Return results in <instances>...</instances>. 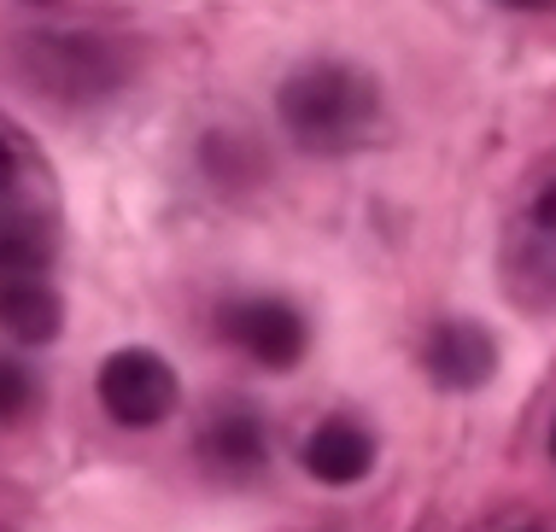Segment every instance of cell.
<instances>
[{
  "mask_svg": "<svg viewBox=\"0 0 556 532\" xmlns=\"http://www.w3.org/2000/svg\"><path fill=\"white\" fill-rule=\"evenodd\" d=\"M65 193L36 135L0 112V281H36L59 257Z\"/></svg>",
  "mask_w": 556,
  "mask_h": 532,
  "instance_id": "obj_1",
  "label": "cell"
},
{
  "mask_svg": "<svg viewBox=\"0 0 556 532\" xmlns=\"http://www.w3.org/2000/svg\"><path fill=\"white\" fill-rule=\"evenodd\" d=\"M276 112L305 152H357L387 129L381 88H375L357 65H340V59H311V65H299L288 83H281Z\"/></svg>",
  "mask_w": 556,
  "mask_h": 532,
  "instance_id": "obj_2",
  "label": "cell"
},
{
  "mask_svg": "<svg viewBox=\"0 0 556 532\" xmlns=\"http://www.w3.org/2000/svg\"><path fill=\"white\" fill-rule=\"evenodd\" d=\"M498 276L521 311H556V152L516 188L498 240Z\"/></svg>",
  "mask_w": 556,
  "mask_h": 532,
  "instance_id": "obj_3",
  "label": "cell"
},
{
  "mask_svg": "<svg viewBox=\"0 0 556 532\" xmlns=\"http://www.w3.org/2000/svg\"><path fill=\"white\" fill-rule=\"evenodd\" d=\"M94 398H100V409H106L117 428L141 433V428L170 421L176 398H182V380H176V369L159 352H147V345H124V352H112L106 363H100Z\"/></svg>",
  "mask_w": 556,
  "mask_h": 532,
  "instance_id": "obj_4",
  "label": "cell"
},
{
  "mask_svg": "<svg viewBox=\"0 0 556 532\" xmlns=\"http://www.w3.org/2000/svg\"><path fill=\"white\" fill-rule=\"evenodd\" d=\"M217 333L235 345L240 357H252L258 369H293L311 352V322L299 316V304L288 299H229L217 311Z\"/></svg>",
  "mask_w": 556,
  "mask_h": 532,
  "instance_id": "obj_5",
  "label": "cell"
},
{
  "mask_svg": "<svg viewBox=\"0 0 556 532\" xmlns=\"http://www.w3.org/2000/svg\"><path fill=\"white\" fill-rule=\"evenodd\" d=\"M24 71L41 94L83 100V94H106L124 65H117V53L100 36H41V41H29Z\"/></svg>",
  "mask_w": 556,
  "mask_h": 532,
  "instance_id": "obj_6",
  "label": "cell"
},
{
  "mask_svg": "<svg viewBox=\"0 0 556 532\" xmlns=\"http://www.w3.org/2000/svg\"><path fill=\"white\" fill-rule=\"evenodd\" d=\"M193 456L212 480H229V485H247L264 474L269 463V428L252 404H217L212 416L200 421L193 433Z\"/></svg>",
  "mask_w": 556,
  "mask_h": 532,
  "instance_id": "obj_7",
  "label": "cell"
},
{
  "mask_svg": "<svg viewBox=\"0 0 556 532\" xmlns=\"http://www.w3.org/2000/svg\"><path fill=\"white\" fill-rule=\"evenodd\" d=\"M422 369L445 392H475L498 369V345H492V333L480 322H440L422 345Z\"/></svg>",
  "mask_w": 556,
  "mask_h": 532,
  "instance_id": "obj_8",
  "label": "cell"
},
{
  "mask_svg": "<svg viewBox=\"0 0 556 532\" xmlns=\"http://www.w3.org/2000/svg\"><path fill=\"white\" fill-rule=\"evenodd\" d=\"M299 463H305V474L323 480V485H357V480H369V468H375V433L352 416H328L305 433Z\"/></svg>",
  "mask_w": 556,
  "mask_h": 532,
  "instance_id": "obj_9",
  "label": "cell"
},
{
  "mask_svg": "<svg viewBox=\"0 0 556 532\" xmlns=\"http://www.w3.org/2000/svg\"><path fill=\"white\" fill-rule=\"evenodd\" d=\"M0 328L18 345H48L59 328H65V304H59L53 281H0Z\"/></svg>",
  "mask_w": 556,
  "mask_h": 532,
  "instance_id": "obj_10",
  "label": "cell"
},
{
  "mask_svg": "<svg viewBox=\"0 0 556 532\" xmlns=\"http://www.w3.org/2000/svg\"><path fill=\"white\" fill-rule=\"evenodd\" d=\"M36 398H41V380L29 375V363L0 357V428H18V421H29Z\"/></svg>",
  "mask_w": 556,
  "mask_h": 532,
  "instance_id": "obj_11",
  "label": "cell"
},
{
  "mask_svg": "<svg viewBox=\"0 0 556 532\" xmlns=\"http://www.w3.org/2000/svg\"><path fill=\"white\" fill-rule=\"evenodd\" d=\"M504 7H521V12H533V7H551V0H504Z\"/></svg>",
  "mask_w": 556,
  "mask_h": 532,
  "instance_id": "obj_12",
  "label": "cell"
},
{
  "mask_svg": "<svg viewBox=\"0 0 556 532\" xmlns=\"http://www.w3.org/2000/svg\"><path fill=\"white\" fill-rule=\"evenodd\" d=\"M551 456H556V428H551Z\"/></svg>",
  "mask_w": 556,
  "mask_h": 532,
  "instance_id": "obj_13",
  "label": "cell"
},
{
  "mask_svg": "<svg viewBox=\"0 0 556 532\" xmlns=\"http://www.w3.org/2000/svg\"><path fill=\"white\" fill-rule=\"evenodd\" d=\"M36 7H48V0H36Z\"/></svg>",
  "mask_w": 556,
  "mask_h": 532,
  "instance_id": "obj_14",
  "label": "cell"
}]
</instances>
